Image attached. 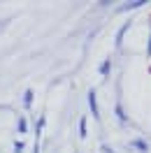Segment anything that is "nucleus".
I'll list each match as a JSON object with an SVG mask.
<instances>
[{
    "label": "nucleus",
    "instance_id": "f03ea898",
    "mask_svg": "<svg viewBox=\"0 0 151 153\" xmlns=\"http://www.w3.org/2000/svg\"><path fill=\"white\" fill-rule=\"evenodd\" d=\"M130 26H132V21H126L121 28H119V33H116V39H114V44H116V49H121L123 47V37H126V33L130 30Z\"/></svg>",
    "mask_w": 151,
    "mask_h": 153
},
{
    "label": "nucleus",
    "instance_id": "423d86ee",
    "mask_svg": "<svg viewBox=\"0 0 151 153\" xmlns=\"http://www.w3.org/2000/svg\"><path fill=\"white\" fill-rule=\"evenodd\" d=\"M109 72H112V58H105L100 63V76H109Z\"/></svg>",
    "mask_w": 151,
    "mask_h": 153
},
{
    "label": "nucleus",
    "instance_id": "6e6552de",
    "mask_svg": "<svg viewBox=\"0 0 151 153\" xmlns=\"http://www.w3.org/2000/svg\"><path fill=\"white\" fill-rule=\"evenodd\" d=\"M33 95H35V93H33V88H28V91L23 93V107H26V109L33 107Z\"/></svg>",
    "mask_w": 151,
    "mask_h": 153
},
{
    "label": "nucleus",
    "instance_id": "7ed1b4c3",
    "mask_svg": "<svg viewBox=\"0 0 151 153\" xmlns=\"http://www.w3.org/2000/svg\"><path fill=\"white\" fill-rule=\"evenodd\" d=\"M88 107H91V116L95 121H100V109H98V100H95V91H88Z\"/></svg>",
    "mask_w": 151,
    "mask_h": 153
},
{
    "label": "nucleus",
    "instance_id": "0eeeda50",
    "mask_svg": "<svg viewBox=\"0 0 151 153\" xmlns=\"http://www.w3.org/2000/svg\"><path fill=\"white\" fill-rule=\"evenodd\" d=\"M86 134H88V118L81 116V118H79V137L86 139Z\"/></svg>",
    "mask_w": 151,
    "mask_h": 153
},
{
    "label": "nucleus",
    "instance_id": "1a4fd4ad",
    "mask_svg": "<svg viewBox=\"0 0 151 153\" xmlns=\"http://www.w3.org/2000/svg\"><path fill=\"white\" fill-rule=\"evenodd\" d=\"M44 123H47V116H40L37 118V128H35V137H37V144H40V134L44 130Z\"/></svg>",
    "mask_w": 151,
    "mask_h": 153
},
{
    "label": "nucleus",
    "instance_id": "20e7f679",
    "mask_svg": "<svg viewBox=\"0 0 151 153\" xmlns=\"http://www.w3.org/2000/svg\"><path fill=\"white\" fill-rule=\"evenodd\" d=\"M114 114H116V118L121 121V123H128V116H126V111H123V102L121 97L116 100V105H114Z\"/></svg>",
    "mask_w": 151,
    "mask_h": 153
},
{
    "label": "nucleus",
    "instance_id": "f8f14e48",
    "mask_svg": "<svg viewBox=\"0 0 151 153\" xmlns=\"http://www.w3.org/2000/svg\"><path fill=\"white\" fill-rule=\"evenodd\" d=\"M102 151H105V153H114L112 149H109V146H107V144H102Z\"/></svg>",
    "mask_w": 151,
    "mask_h": 153
},
{
    "label": "nucleus",
    "instance_id": "9b49d317",
    "mask_svg": "<svg viewBox=\"0 0 151 153\" xmlns=\"http://www.w3.org/2000/svg\"><path fill=\"white\" fill-rule=\"evenodd\" d=\"M23 149H26V144L21 142V139H16L14 142V153H23Z\"/></svg>",
    "mask_w": 151,
    "mask_h": 153
},
{
    "label": "nucleus",
    "instance_id": "f257e3e1",
    "mask_svg": "<svg viewBox=\"0 0 151 153\" xmlns=\"http://www.w3.org/2000/svg\"><path fill=\"white\" fill-rule=\"evenodd\" d=\"M128 146H130V149H135V151H140V153H147V151L151 149V144L147 142V139H142V137L130 139V142H128Z\"/></svg>",
    "mask_w": 151,
    "mask_h": 153
},
{
    "label": "nucleus",
    "instance_id": "ddd939ff",
    "mask_svg": "<svg viewBox=\"0 0 151 153\" xmlns=\"http://www.w3.org/2000/svg\"><path fill=\"white\" fill-rule=\"evenodd\" d=\"M2 26H5V21H2V23H0V28H2Z\"/></svg>",
    "mask_w": 151,
    "mask_h": 153
},
{
    "label": "nucleus",
    "instance_id": "9d476101",
    "mask_svg": "<svg viewBox=\"0 0 151 153\" xmlns=\"http://www.w3.org/2000/svg\"><path fill=\"white\" fill-rule=\"evenodd\" d=\"M16 125H19V132H28V121H26L23 116L16 118Z\"/></svg>",
    "mask_w": 151,
    "mask_h": 153
},
{
    "label": "nucleus",
    "instance_id": "39448f33",
    "mask_svg": "<svg viewBox=\"0 0 151 153\" xmlns=\"http://www.w3.org/2000/svg\"><path fill=\"white\" fill-rule=\"evenodd\" d=\"M147 0H132V2H126V5H119V12H130V10H137L142 7Z\"/></svg>",
    "mask_w": 151,
    "mask_h": 153
}]
</instances>
